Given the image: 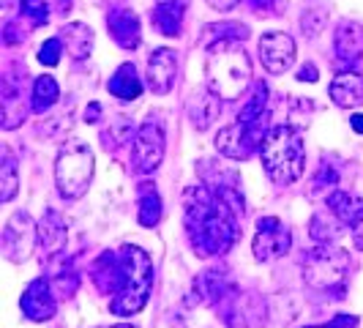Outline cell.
I'll return each mask as SVG.
<instances>
[{"mask_svg": "<svg viewBox=\"0 0 363 328\" xmlns=\"http://www.w3.org/2000/svg\"><path fill=\"white\" fill-rule=\"evenodd\" d=\"M186 230L191 249L200 257L224 255L238 241V219L243 217V197L230 183L218 186H191L183 200Z\"/></svg>", "mask_w": 363, "mask_h": 328, "instance_id": "cell-1", "label": "cell"}, {"mask_svg": "<svg viewBox=\"0 0 363 328\" xmlns=\"http://www.w3.org/2000/svg\"><path fill=\"white\" fill-rule=\"evenodd\" d=\"M99 263L107 268L112 293L109 312L118 317H131L145 310L153 290V260L140 246H121L118 252H104Z\"/></svg>", "mask_w": 363, "mask_h": 328, "instance_id": "cell-2", "label": "cell"}, {"mask_svg": "<svg viewBox=\"0 0 363 328\" xmlns=\"http://www.w3.org/2000/svg\"><path fill=\"white\" fill-rule=\"evenodd\" d=\"M205 85L227 102L240 99L252 85V60L238 38H218L208 47Z\"/></svg>", "mask_w": 363, "mask_h": 328, "instance_id": "cell-3", "label": "cell"}, {"mask_svg": "<svg viewBox=\"0 0 363 328\" xmlns=\"http://www.w3.org/2000/svg\"><path fill=\"white\" fill-rule=\"evenodd\" d=\"M259 159H262V170L276 186L295 183L306 170V148H303L301 131L287 124L268 129L259 146Z\"/></svg>", "mask_w": 363, "mask_h": 328, "instance_id": "cell-4", "label": "cell"}, {"mask_svg": "<svg viewBox=\"0 0 363 328\" xmlns=\"http://www.w3.org/2000/svg\"><path fill=\"white\" fill-rule=\"evenodd\" d=\"M93 173H96V156L85 143L72 140L57 151L55 159V183L60 197L66 200H79L91 189Z\"/></svg>", "mask_w": 363, "mask_h": 328, "instance_id": "cell-5", "label": "cell"}, {"mask_svg": "<svg viewBox=\"0 0 363 328\" xmlns=\"http://www.w3.org/2000/svg\"><path fill=\"white\" fill-rule=\"evenodd\" d=\"M350 255L336 244H320L303 257V282L314 290H345Z\"/></svg>", "mask_w": 363, "mask_h": 328, "instance_id": "cell-6", "label": "cell"}, {"mask_svg": "<svg viewBox=\"0 0 363 328\" xmlns=\"http://www.w3.org/2000/svg\"><path fill=\"white\" fill-rule=\"evenodd\" d=\"M265 118H268V115H265ZM265 118L252 121V124L235 121V124L224 126L216 134V140H213L216 151L221 156H227V159H235V162L249 159L255 151H259L265 134H268V131H265Z\"/></svg>", "mask_w": 363, "mask_h": 328, "instance_id": "cell-7", "label": "cell"}, {"mask_svg": "<svg viewBox=\"0 0 363 328\" xmlns=\"http://www.w3.org/2000/svg\"><path fill=\"white\" fill-rule=\"evenodd\" d=\"M38 244V224L28 211H17L3 227V238H0V249L9 263H25L33 255Z\"/></svg>", "mask_w": 363, "mask_h": 328, "instance_id": "cell-8", "label": "cell"}, {"mask_svg": "<svg viewBox=\"0 0 363 328\" xmlns=\"http://www.w3.org/2000/svg\"><path fill=\"white\" fill-rule=\"evenodd\" d=\"M292 246V233L287 224L276 217H262L257 222V236L252 244L257 263H273L279 257H284Z\"/></svg>", "mask_w": 363, "mask_h": 328, "instance_id": "cell-9", "label": "cell"}, {"mask_svg": "<svg viewBox=\"0 0 363 328\" xmlns=\"http://www.w3.org/2000/svg\"><path fill=\"white\" fill-rule=\"evenodd\" d=\"M164 143H167V137H164L162 124L153 118L145 121L134 134V148H131L134 167L140 173H156L164 162Z\"/></svg>", "mask_w": 363, "mask_h": 328, "instance_id": "cell-10", "label": "cell"}, {"mask_svg": "<svg viewBox=\"0 0 363 328\" xmlns=\"http://www.w3.org/2000/svg\"><path fill=\"white\" fill-rule=\"evenodd\" d=\"M19 310H22V315L28 320H33V323L52 320L55 312H57V298H55L52 293V285L47 279H33L25 288L22 298H19Z\"/></svg>", "mask_w": 363, "mask_h": 328, "instance_id": "cell-11", "label": "cell"}, {"mask_svg": "<svg viewBox=\"0 0 363 328\" xmlns=\"http://www.w3.org/2000/svg\"><path fill=\"white\" fill-rule=\"evenodd\" d=\"M259 60L271 74H284L295 63V41L287 33H265L259 38Z\"/></svg>", "mask_w": 363, "mask_h": 328, "instance_id": "cell-12", "label": "cell"}, {"mask_svg": "<svg viewBox=\"0 0 363 328\" xmlns=\"http://www.w3.org/2000/svg\"><path fill=\"white\" fill-rule=\"evenodd\" d=\"M147 88L156 93V96H167L175 85V77H178V58L175 50L169 47H159L153 50L147 58Z\"/></svg>", "mask_w": 363, "mask_h": 328, "instance_id": "cell-13", "label": "cell"}, {"mask_svg": "<svg viewBox=\"0 0 363 328\" xmlns=\"http://www.w3.org/2000/svg\"><path fill=\"white\" fill-rule=\"evenodd\" d=\"M109 36L115 38L118 47L123 50H137L143 41V28H140V17L131 9H115L107 14Z\"/></svg>", "mask_w": 363, "mask_h": 328, "instance_id": "cell-14", "label": "cell"}, {"mask_svg": "<svg viewBox=\"0 0 363 328\" xmlns=\"http://www.w3.org/2000/svg\"><path fill=\"white\" fill-rule=\"evenodd\" d=\"M333 50L342 63H358L363 58V22L355 19H345L336 28V38H333Z\"/></svg>", "mask_w": 363, "mask_h": 328, "instance_id": "cell-15", "label": "cell"}, {"mask_svg": "<svg viewBox=\"0 0 363 328\" xmlns=\"http://www.w3.org/2000/svg\"><path fill=\"white\" fill-rule=\"evenodd\" d=\"M186 109H189V121H191V126L197 129V131H205V129L218 118L221 104H218L216 93L205 85V88H197V91L191 93V99H189Z\"/></svg>", "mask_w": 363, "mask_h": 328, "instance_id": "cell-16", "label": "cell"}, {"mask_svg": "<svg viewBox=\"0 0 363 328\" xmlns=\"http://www.w3.org/2000/svg\"><path fill=\"white\" fill-rule=\"evenodd\" d=\"M330 99L336 107H361L363 104V74L358 72H342L339 77H333L330 82Z\"/></svg>", "mask_w": 363, "mask_h": 328, "instance_id": "cell-17", "label": "cell"}, {"mask_svg": "<svg viewBox=\"0 0 363 328\" xmlns=\"http://www.w3.org/2000/svg\"><path fill=\"white\" fill-rule=\"evenodd\" d=\"M66 236H69V233H66L63 217H60L55 208H47L44 219L38 222V244H41L44 255H57V252H63Z\"/></svg>", "mask_w": 363, "mask_h": 328, "instance_id": "cell-18", "label": "cell"}, {"mask_svg": "<svg viewBox=\"0 0 363 328\" xmlns=\"http://www.w3.org/2000/svg\"><path fill=\"white\" fill-rule=\"evenodd\" d=\"M60 41L72 60H85L93 53V31L85 22H72L60 31Z\"/></svg>", "mask_w": 363, "mask_h": 328, "instance_id": "cell-19", "label": "cell"}, {"mask_svg": "<svg viewBox=\"0 0 363 328\" xmlns=\"http://www.w3.org/2000/svg\"><path fill=\"white\" fill-rule=\"evenodd\" d=\"M328 208L345 222V227H355L358 222H363V200L352 192L333 189L328 195Z\"/></svg>", "mask_w": 363, "mask_h": 328, "instance_id": "cell-20", "label": "cell"}, {"mask_svg": "<svg viewBox=\"0 0 363 328\" xmlns=\"http://www.w3.org/2000/svg\"><path fill=\"white\" fill-rule=\"evenodd\" d=\"M107 91L112 93L115 99H121V102H134V99H140V93H143V80L137 77L134 63L118 66V72L112 74V80L107 82Z\"/></svg>", "mask_w": 363, "mask_h": 328, "instance_id": "cell-21", "label": "cell"}, {"mask_svg": "<svg viewBox=\"0 0 363 328\" xmlns=\"http://www.w3.org/2000/svg\"><path fill=\"white\" fill-rule=\"evenodd\" d=\"M183 17H186V3H156L150 19L162 36H181Z\"/></svg>", "mask_w": 363, "mask_h": 328, "instance_id": "cell-22", "label": "cell"}, {"mask_svg": "<svg viewBox=\"0 0 363 328\" xmlns=\"http://www.w3.org/2000/svg\"><path fill=\"white\" fill-rule=\"evenodd\" d=\"M137 219L143 227H156L162 222V197L153 183H140L137 189Z\"/></svg>", "mask_w": 363, "mask_h": 328, "instance_id": "cell-23", "label": "cell"}, {"mask_svg": "<svg viewBox=\"0 0 363 328\" xmlns=\"http://www.w3.org/2000/svg\"><path fill=\"white\" fill-rule=\"evenodd\" d=\"M345 230V222L336 217L330 208L328 211H317L309 222V236L317 244H336V238L342 236Z\"/></svg>", "mask_w": 363, "mask_h": 328, "instance_id": "cell-24", "label": "cell"}, {"mask_svg": "<svg viewBox=\"0 0 363 328\" xmlns=\"http://www.w3.org/2000/svg\"><path fill=\"white\" fill-rule=\"evenodd\" d=\"M33 102H30V109L38 112V115H44V112H50V109L57 104V99H60V85L55 82V77L50 74H44V77H38L36 82H33V96H30Z\"/></svg>", "mask_w": 363, "mask_h": 328, "instance_id": "cell-25", "label": "cell"}, {"mask_svg": "<svg viewBox=\"0 0 363 328\" xmlns=\"http://www.w3.org/2000/svg\"><path fill=\"white\" fill-rule=\"evenodd\" d=\"M265 107H268V85H265V82H257L255 93L246 99V104H243V109H240L238 121H246V124L259 121V118H265V115H268Z\"/></svg>", "mask_w": 363, "mask_h": 328, "instance_id": "cell-26", "label": "cell"}, {"mask_svg": "<svg viewBox=\"0 0 363 328\" xmlns=\"http://www.w3.org/2000/svg\"><path fill=\"white\" fill-rule=\"evenodd\" d=\"M17 189H19L17 162H14V156H9V153H6V159H3V170H0V202L14 200Z\"/></svg>", "mask_w": 363, "mask_h": 328, "instance_id": "cell-27", "label": "cell"}, {"mask_svg": "<svg viewBox=\"0 0 363 328\" xmlns=\"http://www.w3.org/2000/svg\"><path fill=\"white\" fill-rule=\"evenodd\" d=\"M60 55H63V41L60 38H47L38 50V60L44 66H57L60 63Z\"/></svg>", "mask_w": 363, "mask_h": 328, "instance_id": "cell-28", "label": "cell"}, {"mask_svg": "<svg viewBox=\"0 0 363 328\" xmlns=\"http://www.w3.org/2000/svg\"><path fill=\"white\" fill-rule=\"evenodd\" d=\"M22 3V14L30 17L33 25H44L50 19V11H47V3L44 0H19Z\"/></svg>", "mask_w": 363, "mask_h": 328, "instance_id": "cell-29", "label": "cell"}, {"mask_svg": "<svg viewBox=\"0 0 363 328\" xmlns=\"http://www.w3.org/2000/svg\"><path fill=\"white\" fill-rule=\"evenodd\" d=\"M336 170L330 167V164H323V170H320V175L314 178V186H323V189H328V192H333V186H336Z\"/></svg>", "mask_w": 363, "mask_h": 328, "instance_id": "cell-30", "label": "cell"}, {"mask_svg": "<svg viewBox=\"0 0 363 328\" xmlns=\"http://www.w3.org/2000/svg\"><path fill=\"white\" fill-rule=\"evenodd\" d=\"M314 328H358V317L355 315H339V317H333L325 326H314Z\"/></svg>", "mask_w": 363, "mask_h": 328, "instance_id": "cell-31", "label": "cell"}, {"mask_svg": "<svg viewBox=\"0 0 363 328\" xmlns=\"http://www.w3.org/2000/svg\"><path fill=\"white\" fill-rule=\"evenodd\" d=\"M350 236H352V246L363 252V222H358L355 227H350Z\"/></svg>", "mask_w": 363, "mask_h": 328, "instance_id": "cell-32", "label": "cell"}, {"mask_svg": "<svg viewBox=\"0 0 363 328\" xmlns=\"http://www.w3.org/2000/svg\"><path fill=\"white\" fill-rule=\"evenodd\" d=\"M298 80H301V82H317V66L306 63V66L298 72Z\"/></svg>", "mask_w": 363, "mask_h": 328, "instance_id": "cell-33", "label": "cell"}, {"mask_svg": "<svg viewBox=\"0 0 363 328\" xmlns=\"http://www.w3.org/2000/svg\"><path fill=\"white\" fill-rule=\"evenodd\" d=\"M240 0H208V6L211 9H216V11H233Z\"/></svg>", "mask_w": 363, "mask_h": 328, "instance_id": "cell-34", "label": "cell"}, {"mask_svg": "<svg viewBox=\"0 0 363 328\" xmlns=\"http://www.w3.org/2000/svg\"><path fill=\"white\" fill-rule=\"evenodd\" d=\"M276 3L279 0H252V6H255L259 14H271L273 9H276Z\"/></svg>", "mask_w": 363, "mask_h": 328, "instance_id": "cell-35", "label": "cell"}, {"mask_svg": "<svg viewBox=\"0 0 363 328\" xmlns=\"http://www.w3.org/2000/svg\"><path fill=\"white\" fill-rule=\"evenodd\" d=\"M99 115H101V107L93 102L91 107L85 109V121H88V124H96V121H99Z\"/></svg>", "mask_w": 363, "mask_h": 328, "instance_id": "cell-36", "label": "cell"}, {"mask_svg": "<svg viewBox=\"0 0 363 328\" xmlns=\"http://www.w3.org/2000/svg\"><path fill=\"white\" fill-rule=\"evenodd\" d=\"M350 126L355 129V131H358V134H363V115H361V112H358V115H352V118H350Z\"/></svg>", "mask_w": 363, "mask_h": 328, "instance_id": "cell-37", "label": "cell"}, {"mask_svg": "<svg viewBox=\"0 0 363 328\" xmlns=\"http://www.w3.org/2000/svg\"><path fill=\"white\" fill-rule=\"evenodd\" d=\"M153 3H186L189 6V0H153Z\"/></svg>", "mask_w": 363, "mask_h": 328, "instance_id": "cell-38", "label": "cell"}, {"mask_svg": "<svg viewBox=\"0 0 363 328\" xmlns=\"http://www.w3.org/2000/svg\"><path fill=\"white\" fill-rule=\"evenodd\" d=\"M57 3H60V9H69L72 6V0H57Z\"/></svg>", "mask_w": 363, "mask_h": 328, "instance_id": "cell-39", "label": "cell"}, {"mask_svg": "<svg viewBox=\"0 0 363 328\" xmlns=\"http://www.w3.org/2000/svg\"><path fill=\"white\" fill-rule=\"evenodd\" d=\"M112 328H134V326H128V323H121V326H112Z\"/></svg>", "mask_w": 363, "mask_h": 328, "instance_id": "cell-40", "label": "cell"}]
</instances>
